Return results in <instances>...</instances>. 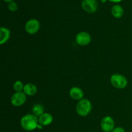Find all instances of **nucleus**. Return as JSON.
I'll use <instances>...</instances> for the list:
<instances>
[{
	"mask_svg": "<svg viewBox=\"0 0 132 132\" xmlns=\"http://www.w3.org/2000/svg\"><path fill=\"white\" fill-rule=\"evenodd\" d=\"M10 37V32L9 29L6 27L0 28V44L3 45L4 43L9 41Z\"/></svg>",
	"mask_w": 132,
	"mask_h": 132,
	"instance_id": "nucleus-12",
	"label": "nucleus"
},
{
	"mask_svg": "<svg viewBox=\"0 0 132 132\" xmlns=\"http://www.w3.org/2000/svg\"><path fill=\"white\" fill-rule=\"evenodd\" d=\"M24 86V85H23L22 81H16L14 83V85H13V88H14V91H15V92H23Z\"/></svg>",
	"mask_w": 132,
	"mask_h": 132,
	"instance_id": "nucleus-15",
	"label": "nucleus"
},
{
	"mask_svg": "<svg viewBox=\"0 0 132 132\" xmlns=\"http://www.w3.org/2000/svg\"><path fill=\"white\" fill-rule=\"evenodd\" d=\"M44 111H45L44 106L41 104H34L32 109V112L33 114L37 117H39L43 113H45Z\"/></svg>",
	"mask_w": 132,
	"mask_h": 132,
	"instance_id": "nucleus-14",
	"label": "nucleus"
},
{
	"mask_svg": "<svg viewBox=\"0 0 132 132\" xmlns=\"http://www.w3.org/2000/svg\"><path fill=\"white\" fill-rule=\"evenodd\" d=\"M101 1H102V2L104 3V2H106V0H101Z\"/></svg>",
	"mask_w": 132,
	"mask_h": 132,
	"instance_id": "nucleus-20",
	"label": "nucleus"
},
{
	"mask_svg": "<svg viewBox=\"0 0 132 132\" xmlns=\"http://www.w3.org/2000/svg\"><path fill=\"white\" fill-rule=\"evenodd\" d=\"M37 88L34 84L28 82L24 86L23 92L28 96H33L37 94Z\"/></svg>",
	"mask_w": 132,
	"mask_h": 132,
	"instance_id": "nucleus-11",
	"label": "nucleus"
},
{
	"mask_svg": "<svg viewBox=\"0 0 132 132\" xmlns=\"http://www.w3.org/2000/svg\"><path fill=\"white\" fill-rule=\"evenodd\" d=\"M112 132H126L125 130L122 127H116L115 128Z\"/></svg>",
	"mask_w": 132,
	"mask_h": 132,
	"instance_id": "nucleus-17",
	"label": "nucleus"
},
{
	"mask_svg": "<svg viewBox=\"0 0 132 132\" xmlns=\"http://www.w3.org/2000/svg\"><path fill=\"white\" fill-rule=\"evenodd\" d=\"M26 32L29 34H35L40 29V22L36 19H29L24 26Z\"/></svg>",
	"mask_w": 132,
	"mask_h": 132,
	"instance_id": "nucleus-5",
	"label": "nucleus"
},
{
	"mask_svg": "<svg viewBox=\"0 0 132 132\" xmlns=\"http://www.w3.org/2000/svg\"><path fill=\"white\" fill-rule=\"evenodd\" d=\"M3 1H5V2H7V3H10L12 2V1H13V0H3Z\"/></svg>",
	"mask_w": 132,
	"mask_h": 132,
	"instance_id": "nucleus-19",
	"label": "nucleus"
},
{
	"mask_svg": "<svg viewBox=\"0 0 132 132\" xmlns=\"http://www.w3.org/2000/svg\"><path fill=\"white\" fill-rule=\"evenodd\" d=\"M108 1H111V2H113V3H119V2H121L122 0H108Z\"/></svg>",
	"mask_w": 132,
	"mask_h": 132,
	"instance_id": "nucleus-18",
	"label": "nucleus"
},
{
	"mask_svg": "<svg viewBox=\"0 0 132 132\" xmlns=\"http://www.w3.org/2000/svg\"><path fill=\"white\" fill-rule=\"evenodd\" d=\"M82 7L88 13H94L98 9V3L97 0H82Z\"/></svg>",
	"mask_w": 132,
	"mask_h": 132,
	"instance_id": "nucleus-8",
	"label": "nucleus"
},
{
	"mask_svg": "<svg viewBox=\"0 0 132 132\" xmlns=\"http://www.w3.org/2000/svg\"><path fill=\"white\" fill-rule=\"evenodd\" d=\"M91 41V36L86 32H79L76 36V43L80 46H86L90 43Z\"/></svg>",
	"mask_w": 132,
	"mask_h": 132,
	"instance_id": "nucleus-7",
	"label": "nucleus"
},
{
	"mask_svg": "<svg viewBox=\"0 0 132 132\" xmlns=\"http://www.w3.org/2000/svg\"><path fill=\"white\" fill-rule=\"evenodd\" d=\"M92 109V105L91 102L87 99H82L79 101L76 108L77 114L82 117L88 116L91 112Z\"/></svg>",
	"mask_w": 132,
	"mask_h": 132,
	"instance_id": "nucleus-2",
	"label": "nucleus"
},
{
	"mask_svg": "<svg viewBox=\"0 0 132 132\" xmlns=\"http://www.w3.org/2000/svg\"><path fill=\"white\" fill-rule=\"evenodd\" d=\"M39 123L42 126H48L52 122L53 116L50 113H44L38 117Z\"/></svg>",
	"mask_w": 132,
	"mask_h": 132,
	"instance_id": "nucleus-10",
	"label": "nucleus"
},
{
	"mask_svg": "<svg viewBox=\"0 0 132 132\" xmlns=\"http://www.w3.org/2000/svg\"><path fill=\"white\" fill-rule=\"evenodd\" d=\"M101 128L104 132H112L115 128V121L111 116H106L101 122Z\"/></svg>",
	"mask_w": 132,
	"mask_h": 132,
	"instance_id": "nucleus-6",
	"label": "nucleus"
},
{
	"mask_svg": "<svg viewBox=\"0 0 132 132\" xmlns=\"http://www.w3.org/2000/svg\"><path fill=\"white\" fill-rule=\"evenodd\" d=\"M110 82L113 87L124 89L128 85V80L125 76L120 73H114L110 77Z\"/></svg>",
	"mask_w": 132,
	"mask_h": 132,
	"instance_id": "nucleus-3",
	"label": "nucleus"
},
{
	"mask_svg": "<svg viewBox=\"0 0 132 132\" xmlns=\"http://www.w3.org/2000/svg\"><path fill=\"white\" fill-rule=\"evenodd\" d=\"M8 8L9 10L11 12H15L18 10V4L15 2V1H12V2L9 3V5H8Z\"/></svg>",
	"mask_w": 132,
	"mask_h": 132,
	"instance_id": "nucleus-16",
	"label": "nucleus"
},
{
	"mask_svg": "<svg viewBox=\"0 0 132 132\" xmlns=\"http://www.w3.org/2000/svg\"><path fill=\"white\" fill-rule=\"evenodd\" d=\"M21 126L23 130L27 131H31L38 128L39 119L34 114H27L22 117L20 121Z\"/></svg>",
	"mask_w": 132,
	"mask_h": 132,
	"instance_id": "nucleus-1",
	"label": "nucleus"
},
{
	"mask_svg": "<svg viewBox=\"0 0 132 132\" xmlns=\"http://www.w3.org/2000/svg\"><path fill=\"white\" fill-rule=\"evenodd\" d=\"M111 12L112 15L116 18H121L124 15V9L121 5H116L112 6Z\"/></svg>",
	"mask_w": 132,
	"mask_h": 132,
	"instance_id": "nucleus-13",
	"label": "nucleus"
},
{
	"mask_svg": "<svg viewBox=\"0 0 132 132\" xmlns=\"http://www.w3.org/2000/svg\"><path fill=\"white\" fill-rule=\"evenodd\" d=\"M27 101V95L23 92H15L11 97V104L15 107H19L23 106Z\"/></svg>",
	"mask_w": 132,
	"mask_h": 132,
	"instance_id": "nucleus-4",
	"label": "nucleus"
},
{
	"mask_svg": "<svg viewBox=\"0 0 132 132\" xmlns=\"http://www.w3.org/2000/svg\"><path fill=\"white\" fill-rule=\"evenodd\" d=\"M69 95L72 99H74V100L80 101L81 99H84V92L81 88L79 87H72V88L70 90Z\"/></svg>",
	"mask_w": 132,
	"mask_h": 132,
	"instance_id": "nucleus-9",
	"label": "nucleus"
}]
</instances>
